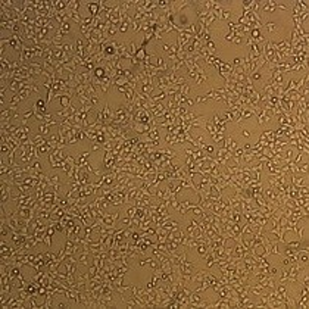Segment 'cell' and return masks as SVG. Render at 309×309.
<instances>
[{
	"instance_id": "cell-1",
	"label": "cell",
	"mask_w": 309,
	"mask_h": 309,
	"mask_svg": "<svg viewBox=\"0 0 309 309\" xmlns=\"http://www.w3.org/2000/svg\"><path fill=\"white\" fill-rule=\"evenodd\" d=\"M119 218V214L118 212H114V214H106L105 217H103L102 219V224L105 225V227H115V222H116V219Z\"/></svg>"
},
{
	"instance_id": "cell-2",
	"label": "cell",
	"mask_w": 309,
	"mask_h": 309,
	"mask_svg": "<svg viewBox=\"0 0 309 309\" xmlns=\"http://www.w3.org/2000/svg\"><path fill=\"white\" fill-rule=\"evenodd\" d=\"M288 178H290V184H291V185H295V187H302V185H306V183H305V177H303V175L295 174V175H291V177H288Z\"/></svg>"
},
{
	"instance_id": "cell-3",
	"label": "cell",
	"mask_w": 309,
	"mask_h": 309,
	"mask_svg": "<svg viewBox=\"0 0 309 309\" xmlns=\"http://www.w3.org/2000/svg\"><path fill=\"white\" fill-rule=\"evenodd\" d=\"M87 8H89V12H90V16L102 15L100 6H99V2H90V3H87Z\"/></svg>"
},
{
	"instance_id": "cell-4",
	"label": "cell",
	"mask_w": 309,
	"mask_h": 309,
	"mask_svg": "<svg viewBox=\"0 0 309 309\" xmlns=\"http://www.w3.org/2000/svg\"><path fill=\"white\" fill-rule=\"evenodd\" d=\"M19 275H21V268H19V266H16V265L13 263L11 268H9V271H8V277H9V280L13 283L15 280H18V277H19Z\"/></svg>"
},
{
	"instance_id": "cell-5",
	"label": "cell",
	"mask_w": 309,
	"mask_h": 309,
	"mask_svg": "<svg viewBox=\"0 0 309 309\" xmlns=\"http://www.w3.org/2000/svg\"><path fill=\"white\" fill-rule=\"evenodd\" d=\"M0 190H2V195H0V202H2V205L5 206L8 202H9V199H11V188L9 187H0Z\"/></svg>"
},
{
	"instance_id": "cell-6",
	"label": "cell",
	"mask_w": 309,
	"mask_h": 309,
	"mask_svg": "<svg viewBox=\"0 0 309 309\" xmlns=\"http://www.w3.org/2000/svg\"><path fill=\"white\" fill-rule=\"evenodd\" d=\"M12 69V62L8 59V57H2V60H0V71L2 72H9Z\"/></svg>"
},
{
	"instance_id": "cell-7",
	"label": "cell",
	"mask_w": 309,
	"mask_h": 309,
	"mask_svg": "<svg viewBox=\"0 0 309 309\" xmlns=\"http://www.w3.org/2000/svg\"><path fill=\"white\" fill-rule=\"evenodd\" d=\"M59 175H52V177H49V185L50 187H53V190L55 192H59L60 190V183H59Z\"/></svg>"
},
{
	"instance_id": "cell-8",
	"label": "cell",
	"mask_w": 309,
	"mask_h": 309,
	"mask_svg": "<svg viewBox=\"0 0 309 309\" xmlns=\"http://www.w3.org/2000/svg\"><path fill=\"white\" fill-rule=\"evenodd\" d=\"M93 77L97 78V80H103L106 77V69L105 66H96L94 71H93Z\"/></svg>"
},
{
	"instance_id": "cell-9",
	"label": "cell",
	"mask_w": 309,
	"mask_h": 309,
	"mask_svg": "<svg viewBox=\"0 0 309 309\" xmlns=\"http://www.w3.org/2000/svg\"><path fill=\"white\" fill-rule=\"evenodd\" d=\"M66 13H68L69 19H72L74 22L77 24H82V18L80 16V13H78V11H69V9H66Z\"/></svg>"
},
{
	"instance_id": "cell-10",
	"label": "cell",
	"mask_w": 309,
	"mask_h": 309,
	"mask_svg": "<svg viewBox=\"0 0 309 309\" xmlns=\"http://www.w3.org/2000/svg\"><path fill=\"white\" fill-rule=\"evenodd\" d=\"M46 100H44V99H37V100H35L34 102V106L35 108H37V111H38V112H40V114H46Z\"/></svg>"
},
{
	"instance_id": "cell-11",
	"label": "cell",
	"mask_w": 309,
	"mask_h": 309,
	"mask_svg": "<svg viewBox=\"0 0 309 309\" xmlns=\"http://www.w3.org/2000/svg\"><path fill=\"white\" fill-rule=\"evenodd\" d=\"M214 265H217V256L209 250V252L206 253V266H208V268H212Z\"/></svg>"
},
{
	"instance_id": "cell-12",
	"label": "cell",
	"mask_w": 309,
	"mask_h": 309,
	"mask_svg": "<svg viewBox=\"0 0 309 309\" xmlns=\"http://www.w3.org/2000/svg\"><path fill=\"white\" fill-rule=\"evenodd\" d=\"M12 112H13V109L12 108H6V109H3L2 112H0V118H2V121H11L12 118Z\"/></svg>"
},
{
	"instance_id": "cell-13",
	"label": "cell",
	"mask_w": 309,
	"mask_h": 309,
	"mask_svg": "<svg viewBox=\"0 0 309 309\" xmlns=\"http://www.w3.org/2000/svg\"><path fill=\"white\" fill-rule=\"evenodd\" d=\"M277 8H278V3H277V2H271V0H268V2H265L262 11L263 12H272L274 9H277Z\"/></svg>"
},
{
	"instance_id": "cell-14",
	"label": "cell",
	"mask_w": 309,
	"mask_h": 309,
	"mask_svg": "<svg viewBox=\"0 0 309 309\" xmlns=\"http://www.w3.org/2000/svg\"><path fill=\"white\" fill-rule=\"evenodd\" d=\"M53 299H55V295H53V293H49V291H47V295H46V300H44V303H43V306H41V309L52 308V305H53Z\"/></svg>"
},
{
	"instance_id": "cell-15",
	"label": "cell",
	"mask_w": 309,
	"mask_h": 309,
	"mask_svg": "<svg viewBox=\"0 0 309 309\" xmlns=\"http://www.w3.org/2000/svg\"><path fill=\"white\" fill-rule=\"evenodd\" d=\"M196 250L199 252V255H200V256H206V253L209 252V246H208V244H205V243H197Z\"/></svg>"
},
{
	"instance_id": "cell-16",
	"label": "cell",
	"mask_w": 309,
	"mask_h": 309,
	"mask_svg": "<svg viewBox=\"0 0 309 309\" xmlns=\"http://www.w3.org/2000/svg\"><path fill=\"white\" fill-rule=\"evenodd\" d=\"M33 141H34V144L37 146V147H40V146H43V144H46L47 143V140L44 138V136H41V134L34 136V137H33Z\"/></svg>"
},
{
	"instance_id": "cell-17",
	"label": "cell",
	"mask_w": 309,
	"mask_h": 309,
	"mask_svg": "<svg viewBox=\"0 0 309 309\" xmlns=\"http://www.w3.org/2000/svg\"><path fill=\"white\" fill-rule=\"evenodd\" d=\"M89 152H81L80 156H78V159H77V165H80V166H82L87 160H89Z\"/></svg>"
},
{
	"instance_id": "cell-18",
	"label": "cell",
	"mask_w": 309,
	"mask_h": 309,
	"mask_svg": "<svg viewBox=\"0 0 309 309\" xmlns=\"http://www.w3.org/2000/svg\"><path fill=\"white\" fill-rule=\"evenodd\" d=\"M269 253H271V255H277V256H283V255H281V252H280V249H278V241H277V240L271 241V249H269Z\"/></svg>"
},
{
	"instance_id": "cell-19",
	"label": "cell",
	"mask_w": 309,
	"mask_h": 309,
	"mask_svg": "<svg viewBox=\"0 0 309 309\" xmlns=\"http://www.w3.org/2000/svg\"><path fill=\"white\" fill-rule=\"evenodd\" d=\"M153 87L155 85H149V84H141V87H140V92L141 94H146V96H150V93L153 92Z\"/></svg>"
},
{
	"instance_id": "cell-20",
	"label": "cell",
	"mask_w": 309,
	"mask_h": 309,
	"mask_svg": "<svg viewBox=\"0 0 309 309\" xmlns=\"http://www.w3.org/2000/svg\"><path fill=\"white\" fill-rule=\"evenodd\" d=\"M147 56V50H146V47H138V50H137V53H136V57H137L138 60H144V57Z\"/></svg>"
},
{
	"instance_id": "cell-21",
	"label": "cell",
	"mask_w": 309,
	"mask_h": 309,
	"mask_svg": "<svg viewBox=\"0 0 309 309\" xmlns=\"http://www.w3.org/2000/svg\"><path fill=\"white\" fill-rule=\"evenodd\" d=\"M22 99L19 97V94H13L11 99V103H9V108H12V109H16V106L19 105V102H21Z\"/></svg>"
},
{
	"instance_id": "cell-22",
	"label": "cell",
	"mask_w": 309,
	"mask_h": 309,
	"mask_svg": "<svg viewBox=\"0 0 309 309\" xmlns=\"http://www.w3.org/2000/svg\"><path fill=\"white\" fill-rule=\"evenodd\" d=\"M162 152H163V155H165L168 159H175V158H177V155H178L177 152L171 150L169 147H163V149H162Z\"/></svg>"
},
{
	"instance_id": "cell-23",
	"label": "cell",
	"mask_w": 309,
	"mask_h": 309,
	"mask_svg": "<svg viewBox=\"0 0 309 309\" xmlns=\"http://www.w3.org/2000/svg\"><path fill=\"white\" fill-rule=\"evenodd\" d=\"M296 169H298V174L302 172V174H308V162H299L296 165Z\"/></svg>"
},
{
	"instance_id": "cell-24",
	"label": "cell",
	"mask_w": 309,
	"mask_h": 309,
	"mask_svg": "<svg viewBox=\"0 0 309 309\" xmlns=\"http://www.w3.org/2000/svg\"><path fill=\"white\" fill-rule=\"evenodd\" d=\"M30 166H31V171H30V172H43V171H41V163H40L38 160L31 162V163H30ZM30 172H28V174H30Z\"/></svg>"
},
{
	"instance_id": "cell-25",
	"label": "cell",
	"mask_w": 309,
	"mask_h": 309,
	"mask_svg": "<svg viewBox=\"0 0 309 309\" xmlns=\"http://www.w3.org/2000/svg\"><path fill=\"white\" fill-rule=\"evenodd\" d=\"M127 82H128V80H127L125 77H122V75H118L116 78L114 80V85L115 87H118V85H125Z\"/></svg>"
},
{
	"instance_id": "cell-26",
	"label": "cell",
	"mask_w": 309,
	"mask_h": 309,
	"mask_svg": "<svg viewBox=\"0 0 309 309\" xmlns=\"http://www.w3.org/2000/svg\"><path fill=\"white\" fill-rule=\"evenodd\" d=\"M206 80H208V74H206L205 71H203V72H200V74L197 75V80H196V85H202V84H205Z\"/></svg>"
},
{
	"instance_id": "cell-27",
	"label": "cell",
	"mask_w": 309,
	"mask_h": 309,
	"mask_svg": "<svg viewBox=\"0 0 309 309\" xmlns=\"http://www.w3.org/2000/svg\"><path fill=\"white\" fill-rule=\"evenodd\" d=\"M286 246H287V247H290V249H296V250H299V249L302 247V243H300V240L286 241Z\"/></svg>"
},
{
	"instance_id": "cell-28",
	"label": "cell",
	"mask_w": 309,
	"mask_h": 309,
	"mask_svg": "<svg viewBox=\"0 0 309 309\" xmlns=\"http://www.w3.org/2000/svg\"><path fill=\"white\" fill-rule=\"evenodd\" d=\"M127 47H128V52H130V55H131V56H136V53H137V50H138L137 44H136L134 41H130V43L127 44Z\"/></svg>"
},
{
	"instance_id": "cell-29",
	"label": "cell",
	"mask_w": 309,
	"mask_h": 309,
	"mask_svg": "<svg viewBox=\"0 0 309 309\" xmlns=\"http://www.w3.org/2000/svg\"><path fill=\"white\" fill-rule=\"evenodd\" d=\"M89 255H90L89 252H82V253H81V256L78 258V263H81L82 266H87V265H89V262H87V259H89Z\"/></svg>"
},
{
	"instance_id": "cell-30",
	"label": "cell",
	"mask_w": 309,
	"mask_h": 309,
	"mask_svg": "<svg viewBox=\"0 0 309 309\" xmlns=\"http://www.w3.org/2000/svg\"><path fill=\"white\" fill-rule=\"evenodd\" d=\"M68 9L69 11H78L80 9V2L78 0H68Z\"/></svg>"
},
{
	"instance_id": "cell-31",
	"label": "cell",
	"mask_w": 309,
	"mask_h": 309,
	"mask_svg": "<svg viewBox=\"0 0 309 309\" xmlns=\"http://www.w3.org/2000/svg\"><path fill=\"white\" fill-rule=\"evenodd\" d=\"M165 143L177 144V136H174L172 133H166V136H165Z\"/></svg>"
},
{
	"instance_id": "cell-32",
	"label": "cell",
	"mask_w": 309,
	"mask_h": 309,
	"mask_svg": "<svg viewBox=\"0 0 309 309\" xmlns=\"http://www.w3.org/2000/svg\"><path fill=\"white\" fill-rule=\"evenodd\" d=\"M230 16H231V12L228 11V9H221V11L218 12V18H222V19H230Z\"/></svg>"
},
{
	"instance_id": "cell-33",
	"label": "cell",
	"mask_w": 309,
	"mask_h": 309,
	"mask_svg": "<svg viewBox=\"0 0 309 309\" xmlns=\"http://www.w3.org/2000/svg\"><path fill=\"white\" fill-rule=\"evenodd\" d=\"M205 46H206V49L209 50V53H211V55H215V50H217V47H215V43H214V40H209V41H206Z\"/></svg>"
},
{
	"instance_id": "cell-34",
	"label": "cell",
	"mask_w": 309,
	"mask_h": 309,
	"mask_svg": "<svg viewBox=\"0 0 309 309\" xmlns=\"http://www.w3.org/2000/svg\"><path fill=\"white\" fill-rule=\"evenodd\" d=\"M222 119H224L225 122H228V121H234V111H225V112H224V115H222Z\"/></svg>"
},
{
	"instance_id": "cell-35",
	"label": "cell",
	"mask_w": 309,
	"mask_h": 309,
	"mask_svg": "<svg viewBox=\"0 0 309 309\" xmlns=\"http://www.w3.org/2000/svg\"><path fill=\"white\" fill-rule=\"evenodd\" d=\"M38 131H40V134H41V136H47V134L50 133V125H47V124H41V125L38 127Z\"/></svg>"
},
{
	"instance_id": "cell-36",
	"label": "cell",
	"mask_w": 309,
	"mask_h": 309,
	"mask_svg": "<svg viewBox=\"0 0 309 309\" xmlns=\"http://www.w3.org/2000/svg\"><path fill=\"white\" fill-rule=\"evenodd\" d=\"M37 298H38V296H31V299H30V306L33 309H41L43 305H38V303H37Z\"/></svg>"
},
{
	"instance_id": "cell-37",
	"label": "cell",
	"mask_w": 309,
	"mask_h": 309,
	"mask_svg": "<svg viewBox=\"0 0 309 309\" xmlns=\"http://www.w3.org/2000/svg\"><path fill=\"white\" fill-rule=\"evenodd\" d=\"M136 209H137V208H136L134 205L130 206V208L127 209V217L130 218V219H133V218L136 217Z\"/></svg>"
},
{
	"instance_id": "cell-38",
	"label": "cell",
	"mask_w": 309,
	"mask_h": 309,
	"mask_svg": "<svg viewBox=\"0 0 309 309\" xmlns=\"http://www.w3.org/2000/svg\"><path fill=\"white\" fill-rule=\"evenodd\" d=\"M18 94H19V97H21V99H28V97H30V94H31V90H30V89H24V90H21V92L18 93Z\"/></svg>"
},
{
	"instance_id": "cell-39",
	"label": "cell",
	"mask_w": 309,
	"mask_h": 309,
	"mask_svg": "<svg viewBox=\"0 0 309 309\" xmlns=\"http://www.w3.org/2000/svg\"><path fill=\"white\" fill-rule=\"evenodd\" d=\"M59 30H62L65 34H69V33H71V24H69V22H63L60 27H59Z\"/></svg>"
},
{
	"instance_id": "cell-40",
	"label": "cell",
	"mask_w": 309,
	"mask_h": 309,
	"mask_svg": "<svg viewBox=\"0 0 309 309\" xmlns=\"http://www.w3.org/2000/svg\"><path fill=\"white\" fill-rule=\"evenodd\" d=\"M9 230L11 228H9L6 224H2V225H0V234H2V237H6V236L9 234Z\"/></svg>"
},
{
	"instance_id": "cell-41",
	"label": "cell",
	"mask_w": 309,
	"mask_h": 309,
	"mask_svg": "<svg viewBox=\"0 0 309 309\" xmlns=\"http://www.w3.org/2000/svg\"><path fill=\"white\" fill-rule=\"evenodd\" d=\"M249 77H250V80L252 81H259L261 78H262V74H261L259 71H255V72H252Z\"/></svg>"
},
{
	"instance_id": "cell-42",
	"label": "cell",
	"mask_w": 309,
	"mask_h": 309,
	"mask_svg": "<svg viewBox=\"0 0 309 309\" xmlns=\"http://www.w3.org/2000/svg\"><path fill=\"white\" fill-rule=\"evenodd\" d=\"M243 65V59L241 57H234L233 62H231V66L233 68H237V66H241Z\"/></svg>"
},
{
	"instance_id": "cell-43",
	"label": "cell",
	"mask_w": 309,
	"mask_h": 309,
	"mask_svg": "<svg viewBox=\"0 0 309 309\" xmlns=\"http://www.w3.org/2000/svg\"><path fill=\"white\" fill-rule=\"evenodd\" d=\"M205 153H208V155H211V156H212V155H215V153H217V150H215V147H214L212 144H206V146H205Z\"/></svg>"
},
{
	"instance_id": "cell-44",
	"label": "cell",
	"mask_w": 309,
	"mask_h": 309,
	"mask_svg": "<svg viewBox=\"0 0 309 309\" xmlns=\"http://www.w3.org/2000/svg\"><path fill=\"white\" fill-rule=\"evenodd\" d=\"M128 25H130V22H127V21H122V22L119 24V27H118L119 33H127V30H128Z\"/></svg>"
},
{
	"instance_id": "cell-45",
	"label": "cell",
	"mask_w": 309,
	"mask_h": 309,
	"mask_svg": "<svg viewBox=\"0 0 309 309\" xmlns=\"http://www.w3.org/2000/svg\"><path fill=\"white\" fill-rule=\"evenodd\" d=\"M0 152H2V155H8L9 152H11V147H9V144L8 143H5V144H0Z\"/></svg>"
},
{
	"instance_id": "cell-46",
	"label": "cell",
	"mask_w": 309,
	"mask_h": 309,
	"mask_svg": "<svg viewBox=\"0 0 309 309\" xmlns=\"http://www.w3.org/2000/svg\"><path fill=\"white\" fill-rule=\"evenodd\" d=\"M287 278H288V272H287V268H284L281 271V278H280V283H287Z\"/></svg>"
},
{
	"instance_id": "cell-47",
	"label": "cell",
	"mask_w": 309,
	"mask_h": 309,
	"mask_svg": "<svg viewBox=\"0 0 309 309\" xmlns=\"http://www.w3.org/2000/svg\"><path fill=\"white\" fill-rule=\"evenodd\" d=\"M265 28L268 30V33H274L275 30H277V25H275L274 22H268L265 25Z\"/></svg>"
},
{
	"instance_id": "cell-48",
	"label": "cell",
	"mask_w": 309,
	"mask_h": 309,
	"mask_svg": "<svg viewBox=\"0 0 309 309\" xmlns=\"http://www.w3.org/2000/svg\"><path fill=\"white\" fill-rule=\"evenodd\" d=\"M31 116H34V109H33V108H31L30 111H27V112L22 115V119H27V121H28Z\"/></svg>"
},
{
	"instance_id": "cell-49",
	"label": "cell",
	"mask_w": 309,
	"mask_h": 309,
	"mask_svg": "<svg viewBox=\"0 0 309 309\" xmlns=\"http://www.w3.org/2000/svg\"><path fill=\"white\" fill-rule=\"evenodd\" d=\"M118 31H119V30H118V27H116V25H112V27L109 28V31H108V35H109V37H114Z\"/></svg>"
},
{
	"instance_id": "cell-50",
	"label": "cell",
	"mask_w": 309,
	"mask_h": 309,
	"mask_svg": "<svg viewBox=\"0 0 309 309\" xmlns=\"http://www.w3.org/2000/svg\"><path fill=\"white\" fill-rule=\"evenodd\" d=\"M43 241H44L47 246L50 247V246H52V236H49V234L46 233V234H44V239H43Z\"/></svg>"
},
{
	"instance_id": "cell-51",
	"label": "cell",
	"mask_w": 309,
	"mask_h": 309,
	"mask_svg": "<svg viewBox=\"0 0 309 309\" xmlns=\"http://www.w3.org/2000/svg\"><path fill=\"white\" fill-rule=\"evenodd\" d=\"M89 99H90V103H92L93 106H94V105H97V103H99V97H97V94H93V96H90V97H89Z\"/></svg>"
},
{
	"instance_id": "cell-52",
	"label": "cell",
	"mask_w": 309,
	"mask_h": 309,
	"mask_svg": "<svg viewBox=\"0 0 309 309\" xmlns=\"http://www.w3.org/2000/svg\"><path fill=\"white\" fill-rule=\"evenodd\" d=\"M149 261H150V258L140 259V261H138V266H146V265H149Z\"/></svg>"
},
{
	"instance_id": "cell-53",
	"label": "cell",
	"mask_w": 309,
	"mask_h": 309,
	"mask_svg": "<svg viewBox=\"0 0 309 309\" xmlns=\"http://www.w3.org/2000/svg\"><path fill=\"white\" fill-rule=\"evenodd\" d=\"M50 143H55V144H57V143H59V134H53V136H50Z\"/></svg>"
},
{
	"instance_id": "cell-54",
	"label": "cell",
	"mask_w": 309,
	"mask_h": 309,
	"mask_svg": "<svg viewBox=\"0 0 309 309\" xmlns=\"http://www.w3.org/2000/svg\"><path fill=\"white\" fill-rule=\"evenodd\" d=\"M30 89H31V92L40 93V85H38V82H37V84H31V85H30Z\"/></svg>"
},
{
	"instance_id": "cell-55",
	"label": "cell",
	"mask_w": 309,
	"mask_h": 309,
	"mask_svg": "<svg viewBox=\"0 0 309 309\" xmlns=\"http://www.w3.org/2000/svg\"><path fill=\"white\" fill-rule=\"evenodd\" d=\"M208 99H206V96H197L195 99V103H202V102H206Z\"/></svg>"
},
{
	"instance_id": "cell-56",
	"label": "cell",
	"mask_w": 309,
	"mask_h": 309,
	"mask_svg": "<svg viewBox=\"0 0 309 309\" xmlns=\"http://www.w3.org/2000/svg\"><path fill=\"white\" fill-rule=\"evenodd\" d=\"M224 38L227 40V41H233L234 40V33H228V34L224 35Z\"/></svg>"
},
{
	"instance_id": "cell-57",
	"label": "cell",
	"mask_w": 309,
	"mask_h": 309,
	"mask_svg": "<svg viewBox=\"0 0 309 309\" xmlns=\"http://www.w3.org/2000/svg\"><path fill=\"white\" fill-rule=\"evenodd\" d=\"M241 136H243V137H250L252 134H250V131H247L246 128H241Z\"/></svg>"
},
{
	"instance_id": "cell-58",
	"label": "cell",
	"mask_w": 309,
	"mask_h": 309,
	"mask_svg": "<svg viewBox=\"0 0 309 309\" xmlns=\"http://www.w3.org/2000/svg\"><path fill=\"white\" fill-rule=\"evenodd\" d=\"M56 308L63 309V308H68V305H66L65 302H57V303H56Z\"/></svg>"
},
{
	"instance_id": "cell-59",
	"label": "cell",
	"mask_w": 309,
	"mask_h": 309,
	"mask_svg": "<svg viewBox=\"0 0 309 309\" xmlns=\"http://www.w3.org/2000/svg\"><path fill=\"white\" fill-rule=\"evenodd\" d=\"M92 143H93V144H92L93 150H99V149H100V147H102V146H100L99 143H96V141H92Z\"/></svg>"
},
{
	"instance_id": "cell-60",
	"label": "cell",
	"mask_w": 309,
	"mask_h": 309,
	"mask_svg": "<svg viewBox=\"0 0 309 309\" xmlns=\"http://www.w3.org/2000/svg\"><path fill=\"white\" fill-rule=\"evenodd\" d=\"M80 231H81V227L80 225H75V228H74V236H80Z\"/></svg>"
},
{
	"instance_id": "cell-61",
	"label": "cell",
	"mask_w": 309,
	"mask_h": 309,
	"mask_svg": "<svg viewBox=\"0 0 309 309\" xmlns=\"http://www.w3.org/2000/svg\"><path fill=\"white\" fill-rule=\"evenodd\" d=\"M116 90H118V92H121V93H125L127 92L125 85H118V87H116Z\"/></svg>"
},
{
	"instance_id": "cell-62",
	"label": "cell",
	"mask_w": 309,
	"mask_h": 309,
	"mask_svg": "<svg viewBox=\"0 0 309 309\" xmlns=\"http://www.w3.org/2000/svg\"><path fill=\"white\" fill-rule=\"evenodd\" d=\"M233 43H234V44H240V43H241V37H234Z\"/></svg>"
},
{
	"instance_id": "cell-63",
	"label": "cell",
	"mask_w": 309,
	"mask_h": 309,
	"mask_svg": "<svg viewBox=\"0 0 309 309\" xmlns=\"http://www.w3.org/2000/svg\"><path fill=\"white\" fill-rule=\"evenodd\" d=\"M122 222H124L125 225H131V219H130V218H128V217H127V218H124V219H122Z\"/></svg>"
}]
</instances>
